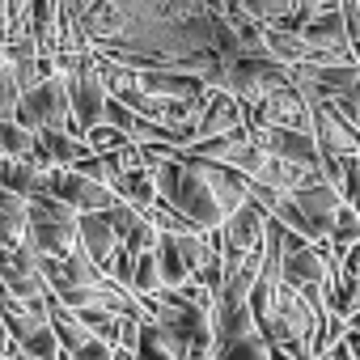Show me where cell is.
<instances>
[{"label":"cell","mask_w":360,"mask_h":360,"mask_svg":"<svg viewBox=\"0 0 360 360\" xmlns=\"http://www.w3.org/2000/svg\"><path fill=\"white\" fill-rule=\"evenodd\" d=\"M18 119L26 127H34V131H72V136H85V127L72 115V94H68V77L64 72L34 81L26 89V98H22Z\"/></svg>","instance_id":"obj_2"},{"label":"cell","mask_w":360,"mask_h":360,"mask_svg":"<svg viewBox=\"0 0 360 360\" xmlns=\"http://www.w3.org/2000/svg\"><path fill=\"white\" fill-rule=\"evenodd\" d=\"M51 326H56V335H60V343H64V352H68V356H77V352L94 339V335L85 330V322H81L72 309H64L60 301H51Z\"/></svg>","instance_id":"obj_22"},{"label":"cell","mask_w":360,"mask_h":360,"mask_svg":"<svg viewBox=\"0 0 360 360\" xmlns=\"http://www.w3.org/2000/svg\"><path fill=\"white\" fill-rule=\"evenodd\" d=\"M119 250H123V238H119L110 212H85V217H81V255H89V259L110 276Z\"/></svg>","instance_id":"obj_10"},{"label":"cell","mask_w":360,"mask_h":360,"mask_svg":"<svg viewBox=\"0 0 360 360\" xmlns=\"http://www.w3.org/2000/svg\"><path fill=\"white\" fill-rule=\"evenodd\" d=\"M343 343H347V352H352V360H360V330H352V326H347V335H343Z\"/></svg>","instance_id":"obj_29"},{"label":"cell","mask_w":360,"mask_h":360,"mask_svg":"<svg viewBox=\"0 0 360 360\" xmlns=\"http://www.w3.org/2000/svg\"><path fill=\"white\" fill-rule=\"evenodd\" d=\"M0 153L9 161H30L39 169H51V153L43 144V131L26 127L22 119H0Z\"/></svg>","instance_id":"obj_13"},{"label":"cell","mask_w":360,"mask_h":360,"mask_svg":"<svg viewBox=\"0 0 360 360\" xmlns=\"http://www.w3.org/2000/svg\"><path fill=\"white\" fill-rule=\"evenodd\" d=\"M347 326H352V330H360V314H352V318H347Z\"/></svg>","instance_id":"obj_30"},{"label":"cell","mask_w":360,"mask_h":360,"mask_svg":"<svg viewBox=\"0 0 360 360\" xmlns=\"http://www.w3.org/2000/svg\"><path fill=\"white\" fill-rule=\"evenodd\" d=\"M72 360H115V347H110V343H102V339H89Z\"/></svg>","instance_id":"obj_28"},{"label":"cell","mask_w":360,"mask_h":360,"mask_svg":"<svg viewBox=\"0 0 360 360\" xmlns=\"http://www.w3.org/2000/svg\"><path fill=\"white\" fill-rule=\"evenodd\" d=\"M267 229H271V212L250 200L242 212L225 221V250H259L267 242Z\"/></svg>","instance_id":"obj_15"},{"label":"cell","mask_w":360,"mask_h":360,"mask_svg":"<svg viewBox=\"0 0 360 360\" xmlns=\"http://www.w3.org/2000/svg\"><path fill=\"white\" fill-rule=\"evenodd\" d=\"M292 204H297V208H301V212H305L326 238H330V233H335V217H339V208H343V191L330 187L322 174H309L305 183L292 191Z\"/></svg>","instance_id":"obj_9"},{"label":"cell","mask_w":360,"mask_h":360,"mask_svg":"<svg viewBox=\"0 0 360 360\" xmlns=\"http://www.w3.org/2000/svg\"><path fill=\"white\" fill-rule=\"evenodd\" d=\"M314 136H318V148L326 157H343V161L360 157V127L347 123V119H339L330 106L314 110Z\"/></svg>","instance_id":"obj_11"},{"label":"cell","mask_w":360,"mask_h":360,"mask_svg":"<svg viewBox=\"0 0 360 360\" xmlns=\"http://www.w3.org/2000/svg\"><path fill=\"white\" fill-rule=\"evenodd\" d=\"M267 56L276 64H284V68H301V64L314 60V47L301 34H292V30H271L267 26Z\"/></svg>","instance_id":"obj_18"},{"label":"cell","mask_w":360,"mask_h":360,"mask_svg":"<svg viewBox=\"0 0 360 360\" xmlns=\"http://www.w3.org/2000/svg\"><path fill=\"white\" fill-rule=\"evenodd\" d=\"M153 178H157L161 204L187 212L204 233H221V229H225L229 217H225L221 200L212 195V187H208V178L200 174V165L183 161V153L169 157V161H157V165H153Z\"/></svg>","instance_id":"obj_1"},{"label":"cell","mask_w":360,"mask_h":360,"mask_svg":"<svg viewBox=\"0 0 360 360\" xmlns=\"http://www.w3.org/2000/svg\"><path fill=\"white\" fill-rule=\"evenodd\" d=\"M288 85H297L292 81V68H284V64H276L271 56H263V60H233V64H225V72H221V89L229 94V98H238L246 110H255L259 102H267L271 94H280V89H288Z\"/></svg>","instance_id":"obj_3"},{"label":"cell","mask_w":360,"mask_h":360,"mask_svg":"<svg viewBox=\"0 0 360 360\" xmlns=\"http://www.w3.org/2000/svg\"><path fill=\"white\" fill-rule=\"evenodd\" d=\"M246 119L255 127H297V131H314V106L305 102V94L297 85L271 94L267 102H259L255 110H246Z\"/></svg>","instance_id":"obj_6"},{"label":"cell","mask_w":360,"mask_h":360,"mask_svg":"<svg viewBox=\"0 0 360 360\" xmlns=\"http://www.w3.org/2000/svg\"><path fill=\"white\" fill-rule=\"evenodd\" d=\"M18 360H39V356H26V352H22V356H18Z\"/></svg>","instance_id":"obj_31"},{"label":"cell","mask_w":360,"mask_h":360,"mask_svg":"<svg viewBox=\"0 0 360 360\" xmlns=\"http://www.w3.org/2000/svg\"><path fill=\"white\" fill-rule=\"evenodd\" d=\"M68 360H72V356H68Z\"/></svg>","instance_id":"obj_33"},{"label":"cell","mask_w":360,"mask_h":360,"mask_svg":"<svg viewBox=\"0 0 360 360\" xmlns=\"http://www.w3.org/2000/svg\"><path fill=\"white\" fill-rule=\"evenodd\" d=\"M47 169H39V165H30V161H9L5 157V165H0V191H13V195H34L39 191V178H43Z\"/></svg>","instance_id":"obj_20"},{"label":"cell","mask_w":360,"mask_h":360,"mask_svg":"<svg viewBox=\"0 0 360 360\" xmlns=\"http://www.w3.org/2000/svg\"><path fill=\"white\" fill-rule=\"evenodd\" d=\"M123 204H131V208H140V212H148L153 204H161V191H157V178H153V165L148 169H136V174H123V183H119V191H115Z\"/></svg>","instance_id":"obj_19"},{"label":"cell","mask_w":360,"mask_h":360,"mask_svg":"<svg viewBox=\"0 0 360 360\" xmlns=\"http://www.w3.org/2000/svg\"><path fill=\"white\" fill-rule=\"evenodd\" d=\"M102 123H110V127H119V131H127V136H131V131H136V123H140V115H136L127 102L110 98V102H106V119H102Z\"/></svg>","instance_id":"obj_27"},{"label":"cell","mask_w":360,"mask_h":360,"mask_svg":"<svg viewBox=\"0 0 360 360\" xmlns=\"http://www.w3.org/2000/svg\"><path fill=\"white\" fill-rule=\"evenodd\" d=\"M217 360H276V356H271L267 335L263 330H250V335H238V339H221Z\"/></svg>","instance_id":"obj_23"},{"label":"cell","mask_w":360,"mask_h":360,"mask_svg":"<svg viewBox=\"0 0 360 360\" xmlns=\"http://www.w3.org/2000/svg\"><path fill=\"white\" fill-rule=\"evenodd\" d=\"M250 140L259 148H267L271 157L288 161V165H301V169H318L322 165V148H318V136L314 131H297V127H255L250 123Z\"/></svg>","instance_id":"obj_5"},{"label":"cell","mask_w":360,"mask_h":360,"mask_svg":"<svg viewBox=\"0 0 360 360\" xmlns=\"http://www.w3.org/2000/svg\"><path fill=\"white\" fill-rule=\"evenodd\" d=\"M5 335L26 352V356H39V360H68L51 318H26V314H9L5 309Z\"/></svg>","instance_id":"obj_7"},{"label":"cell","mask_w":360,"mask_h":360,"mask_svg":"<svg viewBox=\"0 0 360 360\" xmlns=\"http://www.w3.org/2000/svg\"><path fill=\"white\" fill-rule=\"evenodd\" d=\"M157 263H161V276H165V288H183L195 271L187 267V259H183V250H178V238H169V233H161V242H157Z\"/></svg>","instance_id":"obj_21"},{"label":"cell","mask_w":360,"mask_h":360,"mask_svg":"<svg viewBox=\"0 0 360 360\" xmlns=\"http://www.w3.org/2000/svg\"><path fill=\"white\" fill-rule=\"evenodd\" d=\"M356 5H360V0H356Z\"/></svg>","instance_id":"obj_32"},{"label":"cell","mask_w":360,"mask_h":360,"mask_svg":"<svg viewBox=\"0 0 360 360\" xmlns=\"http://www.w3.org/2000/svg\"><path fill=\"white\" fill-rule=\"evenodd\" d=\"M301 39H305L314 51H352V34H347L343 9H335V13H314V18L305 22Z\"/></svg>","instance_id":"obj_16"},{"label":"cell","mask_w":360,"mask_h":360,"mask_svg":"<svg viewBox=\"0 0 360 360\" xmlns=\"http://www.w3.org/2000/svg\"><path fill=\"white\" fill-rule=\"evenodd\" d=\"M280 276H284V284H288V288H297V292H318V288H326V280H330L326 242H322V246L305 242L301 250L280 255Z\"/></svg>","instance_id":"obj_8"},{"label":"cell","mask_w":360,"mask_h":360,"mask_svg":"<svg viewBox=\"0 0 360 360\" xmlns=\"http://www.w3.org/2000/svg\"><path fill=\"white\" fill-rule=\"evenodd\" d=\"M250 119H246V106L238 102V98H229L225 89H212L208 94V106H204V115H200V123H195V140H208V136H233V131H242Z\"/></svg>","instance_id":"obj_14"},{"label":"cell","mask_w":360,"mask_h":360,"mask_svg":"<svg viewBox=\"0 0 360 360\" xmlns=\"http://www.w3.org/2000/svg\"><path fill=\"white\" fill-rule=\"evenodd\" d=\"M34 195H51V200H60V204H68L72 212H110V208H119L123 200L110 191V187H98L94 178H85L81 169H47L43 178H39V191ZM30 195V200H34Z\"/></svg>","instance_id":"obj_4"},{"label":"cell","mask_w":360,"mask_h":360,"mask_svg":"<svg viewBox=\"0 0 360 360\" xmlns=\"http://www.w3.org/2000/svg\"><path fill=\"white\" fill-rule=\"evenodd\" d=\"M148 221H153L161 233H169V238H191V233H204L187 212H178V208H169V204H153V208H148Z\"/></svg>","instance_id":"obj_24"},{"label":"cell","mask_w":360,"mask_h":360,"mask_svg":"<svg viewBox=\"0 0 360 360\" xmlns=\"http://www.w3.org/2000/svg\"><path fill=\"white\" fill-rule=\"evenodd\" d=\"M85 144H89L94 153H119V148H127V144H136V140H131L127 131L110 127V123H98V127L85 131Z\"/></svg>","instance_id":"obj_26"},{"label":"cell","mask_w":360,"mask_h":360,"mask_svg":"<svg viewBox=\"0 0 360 360\" xmlns=\"http://www.w3.org/2000/svg\"><path fill=\"white\" fill-rule=\"evenodd\" d=\"M77 318L85 322V330H89L94 339H102V343L119 347V314H110V309H81Z\"/></svg>","instance_id":"obj_25"},{"label":"cell","mask_w":360,"mask_h":360,"mask_svg":"<svg viewBox=\"0 0 360 360\" xmlns=\"http://www.w3.org/2000/svg\"><path fill=\"white\" fill-rule=\"evenodd\" d=\"M191 165H200V174L208 178V187H212V195L221 200V208H225V217H233V212H242L246 204H250V178L246 174H238L233 165H225V161H191Z\"/></svg>","instance_id":"obj_12"},{"label":"cell","mask_w":360,"mask_h":360,"mask_svg":"<svg viewBox=\"0 0 360 360\" xmlns=\"http://www.w3.org/2000/svg\"><path fill=\"white\" fill-rule=\"evenodd\" d=\"M30 200L13 195V191H0V246H26L30 238Z\"/></svg>","instance_id":"obj_17"}]
</instances>
